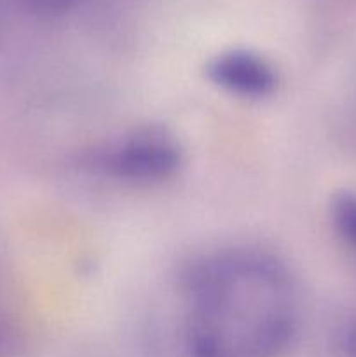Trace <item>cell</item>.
Here are the masks:
<instances>
[{
    "instance_id": "obj_4",
    "label": "cell",
    "mask_w": 356,
    "mask_h": 357,
    "mask_svg": "<svg viewBox=\"0 0 356 357\" xmlns=\"http://www.w3.org/2000/svg\"><path fill=\"white\" fill-rule=\"evenodd\" d=\"M332 223L349 248L356 251V194L341 192L332 201Z\"/></svg>"
},
{
    "instance_id": "obj_1",
    "label": "cell",
    "mask_w": 356,
    "mask_h": 357,
    "mask_svg": "<svg viewBox=\"0 0 356 357\" xmlns=\"http://www.w3.org/2000/svg\"><path fill=\"white\" fill-rule=\"evenodd\" d=\"M297 328L295 282L265 251H222L188 274L184 337L191 357H283Z\"/></svg>"
},
{
    "instance_id": "obj_3",
    "label": "cell",
    "mask_w": 356,
    "mask_h": 357,
    "mask_svg": "<svg viewBox=\"0 0 356 357\" xmlns=\"http://www.w3.org/2000/svg\"><path fill=\"white\" fill-rule=\"evenodd\" d=\"M208 77L216 87L244 100H260L274 93L278 75L271 63L257 52L230 49L215 56Z\"/></svg>"
},
{
    "instance_id": "obj_2",
    "label": "cell",
    "mask_w": 356,
    "mask_h": 357,
    "mask_svg": "<svg viewBox=\"0 0 356 357\" xmlns=\"http://www.w3.org/2000/svg\"><path fill=\"white\" fill-rule=\"evenodd\" d=\"M181 160L180 149L170 135L157 129L138 131L103 152L101 167L110 176L129 181H159L170 178Z\"/></svg>"
},
{
    "instance_id": "obj_5",
    "label": "cell",
    "mask_w": 356,
    "mask_h": 357,
    "mask_svg": "<svg viewBox=\"0 0 356 357\" xmlns=\"http://www.w3.org/2000/svg\"><path fill=\"white\" fill-rule=\"evenodd\" d=\"M346 354L348 357H356V324H353L346 333Z\"/></svg>"
}]
</instances>
